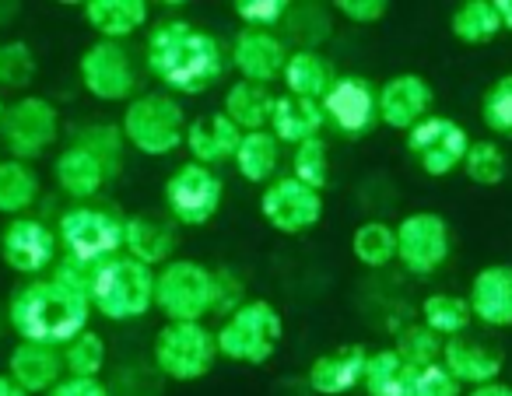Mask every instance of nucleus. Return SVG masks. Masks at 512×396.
Listing matches in <instances>:
<instances>
[{"instance_id": "obj_1", "label": "nucleus", "mask_w": 512, "mask_h": 396, "mask_svg": "<svg viewBox=\"0 0 512 396\" xmlns=\"http://www.w3.org/2000/svg\"><path fill=\"white\" fill-rule=\"evenodd\" d=\"M144 64L169 92L204 95L221 81L228 57L207 29L172 18V22L151 29L148 43H144Z\"/></svg>"}, {"instance_id": "obj_2", "label": "nucleus", "mask_w": 512, "mask_h": 396, "mask_svg": "<svg viewBox=\"0 0 512 396\" xmlns=\"http://www.w3.org/2000/svg\"><path fill=\"white\" fill-rule=\"evenodd\" d=\"M92 319V298L78 284H67L64 277H32L29 284H18L8 298V323L18 340L32 344L64 347L78 333L88 330Z\"/></svg>"}, {"instance_id": "obj_3", "label": "nucleus", "mask_w": 512, "mask_h": 396, "mask_svg": "<svg viewBox=\"0 0 512 396\" xmlns=\"http://www.w3.org/2000/svg\"><path fill=\"white\" fill-rule=\"evenodd\" d=\"M155 277V267L127 253L99 263L88 281L92 312L106 316L109 323H130V319L148 316V309H155Z\"/></svg>"}, {"instance_id": "obj_4", "label": "nucleus", "mask_w": 512, "mask_h": 396, "mask_svg": "<svg viewBox=\"0 0 512 396\" xmlns=\"http://www.w3.org/2000/svg\"><path fill=\"white\" fill-rule=\"evenodd\" d=\"M285 337L281 309L267 298H246L225 323L214 330L218 354L235 365H267Z\"/></svg>"}, {"instance_id": "obj_5", "label": "nucleus", "mask_w": 512, "mask_h": 396, "mask_svg": "<svg viewBox=\"0 0 512 396\" xmlns=\"http://www.w3.org/2000/svg\"><path fill=\"white\" fill-rule=\"evenodd\" d=\"M57 239L67 260L81 263V267H99V263L123 253L127 218H120V214L109 211V207L74 204L60 214Z\"/></svg>"}, {"instance_id": "obj_6", "label": "nucleus", "mask_w": 512, "mask_h": 396, "mask_svg": "<svg viewBox=\"0 0 512 396\" xmlns=\"http://www.w3.org/2000/svg\"><path fill=\"white\" fill-rule=\"evenodd\" d=\"M186 120L183 106L165 92L137 95L123 109L120 130L127 137V148L141 151L148 158H165L186 144Z\"/></svg>"}, {"instance_id": "obj_7", "label": "nucleus", "mask_w": 512, "mask_h": 396, "mask_svg": "<svg viewBox=\"0 0 512 396\" xmlns=\"http://www.w3.org/2000/svg\"><path fill=\"white\" fill-rule=\"evenodd\" d=\"M155 309L165 323H204L214 312V270L197 260H169L155 277Z\"/></svg>"}, {"instance_id": "obj_8", "label": "nucleus", "mask_w": 512, "mask_h": 396, "mask_svg": "<svg viewBox=\"0 0 512 396\" xmlns=\"http://www.w3.org/2000/svg\"><path fill=\"white\" fill-rule=\"evenodd\" d=\"M151 361L172 382H197L218 361V340L204 323H165L151 340Z\"/></svg>"}, {"instance_id": "obj_9", "label": "nucleus", "mask_w": 512, "mask_h": 396, "mask_svg": "<svg viewBox=\"0 0 512 396\" xmlns=\"http://www.w3.org/2000/svg\"><path fill=\"white\" fill-rule=\"evenodd\" d=\"M60 137V113L50 99L43 95H22L4 109V123H0V144L11 151L18 162H36L53 148Z\"/></svg>"}, {"instance_id": "obj_10", "label": "nucleus", "mask_w": 512, "mask_h": 396, "mask_svg": "<svg viewBox=\"0 0 512 396\" xmlns=\"http://www.w3.org/2000/svg\"><path fill=\"white\" fill-rule=\"evenodd\" d=\"M165 207H169L176 225H207L214 214L221 211V197H225V183L214 169L197 162H183L169 179H165Z\"/></svg>"}, {"instance_id": "obj_11", "label": "nucleus", "mask_w": 512, "mask_h": 396, "mask_svg": "<svg viewBox=\"0 0 512 396\" xmlns=\"http://www.w3.org/2000/svg\"><path fill=\"white\" fill-rule=\"evenodd\" d=\"M78 78L85 92L99 102H130L137 99V74L134 60L123 50V43L99 39L78 60Z\"/></svg>"}, {"instance_id": "obj_12", "label": "nucleus", "mask_w": 512, "mask_h": 396, "mask_svg": "<svg viewBox=\"0 0 512 396\" xmlns=\"http://www.w3.org/2000/svg\"><path fill=\"white\" fill-rule=\"evenodd\" d=\"M260 214L281 235H302L320 225L323 218V193L309 190L295 176H278L264 186L260 197Z\"/></svg>"}, {"instance_id": "obj_13", "label": "nucleus", "mask_w": 512, "mask_h": 396, "mask_svg": "<svg viewBox=\"0 0 512 396\" xmlns=\"http://www.w3.org/2000/svg\"><path fill=\"white\" fill-rule=\"evenodd\" d=\"M60 239L46 221L39 218H11L4 235H0V256L15 274L43 277L60 260Z\"/></svg>"}, {"instance_id": "obj_14", "label": "nucleus", "mask_w": 512, "mask_h": 396, "mask_svg": "<svg viewBox=\"0 0 512 396\" xmlns=\"http://www.w3.org/2000/svg\"><path fill=\"white\" fill-rule=\"evenodd\" d=\"M397 260L407 274L428 277L449 260V225L432 211L407 214L397 225Z\"/></svg>"}, {"instance_id": "obj_15", "label": "nucleus", "mask_w": 512, "mask_h": 396, "mask_svg": "<svg viewBox=\"0 0 512 396\" xmlns=\"http://www.w3.org/2000/svg\"><path fill=\"white\" fill-rule=\"evenodd\" d=\"M407 151L418 158V165L428 176H449L456 165H463L470 151V137L460 123L446 116H428L414 130H407Z\"/></svg>"}, {"instance_id": "obj_16", "label": "nucleus", "mask_w": 512, "mask_h": 396, "mask_svg": "<svg viewBox=\"0 0 512 396\" xmlns=\"http://www.w3.org/2000/svg\"><path fill=\"white\" fill-rule=\"evenodd\" d=\"M320 106L334 130H341L344 137H362L379 123V88L358 74H341Z\"/></svg>"}, {"instance_id": "obj_17", "label": "nucleus", "mask_w": 512, "mask_h": 396, "mask_svg": "<svg viewBox=\"0 0 512 396\" xmlns=\"http://www.w3.org/2000/svg\"><path fill=\"white\" fill-rule=\"evenodd\" d=\"M288 46L281 43L274 32H256V29H242L232 39V50H228V64L239 71V81L249 85H271L285 74L288 64Z\"/></svg>"}, {"instance_id": "obj_18", "label": "nucleus", "mask_w": 512, "mask_h": 396, "mask_svg": "<svg viewBox=\"0 0 512 396\" xmlns=\"http://www.w3.org/2000/svg\"><path fill=\"white\" fill-rule=\"evenodd\" d=\"M432 85L421 74H397L379 88V123L390 130H414L432 113Z\"/></svg>"}, {"instance_id": "obj_19", "label": "nucleus", "mask_w": 512, "mask_h": 396, "mask_svg": "<svg viewBox=\"0 0 512 396\" xmlns=\"http://www.w3.org/2000/svg\"><path fill=\"white\" fill-rule=\"evenodd\" d=\"M239 144H242V130L228 120L225 109H218V113H204L197 120H190L183 148L190 151V162L214 169V165L235 162Z\"/></svg>"}, {"instance_id": "obj_20", "label": "nucleus", "mask_w": 512, "mask_h": 396, "mask_svg": "<svg viewBox=\"0 0 512 396\" xmlns=\"http://www.w3.org/2000/svg\"><path fill=\"white\" fill-rule=\"evenodd\" d=\"M365 365H369V351L362 344H344L337 351H327L309 365L306 386L316 396H344L355 386H362Z\"/></svg>"}, {"instance_id": "obj_21", "label": "nucleus", "mask_w": 512, "mask_h": 396, "mask_svg": "<svg viewBox=\"0 0 512 396\" xmlns=\"http://www.w3.org/2000/svg\"><path fill=\"white\" fill-rule=\"evenodd\" d=\"M8 375L25 389V393H50L60 379L67 375L64 351L50 344H32V340H18L8 354Z\"/></svg>"}, {"instance_id": "obj_22", "label": "nucleus", "mask_w": 512, "mask_h": 396, "mask_svg": "<svg viewBox=\"0 0 512 396\" xmlns=\"http://www.w3.org/2000/svg\"><path fill=\"white\" fill-rule=\"evenodd\" d=\"M442 365L453 375L460 386H488L498 382L502 375V354L495 347L481 344V340H467V337H449L442 344Z\"/></svg>"}, {"instance_id": "obj_23", "label": "nucleus", "mask_w": 512, "mask_h": 396, "mask_svg": "<svg viewBox=\"0 0 512 396\" xmlns=\"http://www.w3.org/2000/svg\"><path fill=\"white\" fill-rule=\"evenodd\" d=\"M467 302H470L474 319H481L484 326H495V330L512 326V267L509 263H495V267L477 270Z\"/></svg>"}, {"instance_id": "obj_24", "label": "nucleus", "mask_w": 512, "mask_h": 396, "mask_svg": "<svg viewBox=\"0 0 512 396\" xmlns=\"http://www.w3.org/2000/svg\"><path fill=\"white\" fill-rule=\"evenodd\" d=\"M53 176H57L60 190H64L71 200H78V204L99 197V190L109 183L106 165H102L92 151H85L74 141L57 155V162H53Z\"/></svg>"}, {"instance_id": "obj_25", "label": "nucleus", "mask_w": 512, "mask_h": 396, "mask_svg": "<svg viewBox=\"0 0 512 396\" xmlns=\"http://www.w3.org/2000/svg\"><path fill=\"white\" fill-rule=\"evenodd\" d=\"M323 127H327V116H323L320 102L295 99V95H288V92L274 99L271 123H267V130H271V134L278 137L281 144H292V148H299V144L320 137Z\"/></svg>"}, {"instance_id": "obj_26", "label": "nucleus", "mask_w": 512, "mask_h": 396, "mask_svg": "<svg viewBox=\"0 0 512 396\" xmlns=\"http://www.w3.org/2000/svg\"><path fill=\"white\" fill-rule=\"evenodd\" d=\"M151 18L148 0H88L85 22L109 43H123L141 32Z\"/></svg>"}, {"instance_id": "obj_27", "label": "nucleus", "mask_w": 512, "mask_h": 396, "mask_svg": "<svg viewBox=\"0 0 512 396\" xmlns=\"http://www.w3.org/2000/svg\"><path fill=\"white\" fill-rule=\"evenodd\" d=\"M123 253L148 263V267H165L172 260V253H176V225H169L162 218H151V214L127 218Z\"/></svg>"}, {"instance_id": "obj_28", "label": "nucleus", "mask_w": 512, "mask_h": 396, "mask_svg": "<svg viewBox=\"0 0 512 396\" xmlns=\"http://www.w3.org/2000/svg\"><path fill=\"white\" fill-rule=\"evenodd\" d=\"M281 81H285L288 95H295V99L323 102V95L334 88L337 78H334V67H330V60L323 57V53H316L313 46H302V50H295L292 57H288Z\"/></svg>"}, {"instance_id": "obj_29", "label": "nucleus", "mask_w": 512, "mask_h": 396, "mask_svg": "<svg viewBox=\"0 0 512 396\" xmlns=\"http://www.w3.org/2000/svg\"><path fill=\"white\" fill-rule=\"evenodd\" d=\"M281 165V141L271 130H253V134H242V144L235 151V169L246 183L267 186L274 183V172Z\"/></svg>"}, {"instance_id": "obj_30", "label": "nucleus", "mask_w": 512, "mask_h": 396, "mask_svg": "<svg viewBox=\"0 0 512 396\" xmlns=\"http://www.w3.org/2000/svg\"><path fill=\"white\" fill-rule=\"evenodd\" d=\"M271 88L267 85H249V81H235L225 92V116L242 130V134H253V130H267L274 109Z\"/></svg>"}, {"instance_id": "obj_31", "label": "nucleus", "mask_w": 512, "mask_h": 396, "mask_svg": "<svg viewBox=\"0 0 512 396\" xmlns=\"http://www.w3.org/2000/svg\"><path fill=\"white\" fill-rule=\"evenodd\" d=\"M39 193H43V183H39V172L29 162H18V158L0 162V214L25 218L29 207L39 200Z\"/></svg>"}, {"instance_id": "obj_32", "label": "nucleus", "mask_w": 512, "mask_h": 396, "mask_svg": "<svg viewBox=\"0 0 512 396\" xmlns=\"http://www.w3.org/2000/svg\"><path fill=\"white\" fill-rule=\"evenodd\" d=\"M414 375H418V368H411L390 347V351L369 354L362 386L369 396H414Z\"/></svg>"}, {"instance_id": "obj_33", "label": "nucleus", "mask_w": 512, "mask_h": 396, "mask_svg": "<svg viewBox=\"0 0 512 396\" xmlns=\"http://www.w3.org/2000/svg\"><path fill=\"white\" fill-rule=\"evenodd\" d=\"M449 29L467 46H484V43H491V39H498L502 22H498L495 0H467V4H460L453 22H449Z\"/></svg>"}, {"instance_id": "obj_34", "label": "nucleus", "mask_w": 512, "mask_h": 396, "mask_svg": "<svg viewBox=\"0 0 512 396\" xmlns=\"http://www.w3.org/2000/svg\"><path fill=\"white\" fill-rule=\"evenodd\" d=\"M351 253L369 270L386 267V263L397 260V228L386 225V221H365L351 235Z\"/></svg>"}, {"instance_id": "obj_35", "label": "nucleus", "mask_w": 512, "mask_h": 396, "mask_svg": "<svg viewBox=\"0 0 512 396\" xmlns=\"http://www.w3.org/2000/svg\"><path fill=\"white\" fill-rule=\"evenodd\" d=\"M474 312H470V302L460 295H428L421 302V323L428 326L439 337H463V330L470 326Z\"/></svg>"}, {"instance_id": "obj_36", "label": "nucleus", "mask_w": 512, "mask_h": 396, "mask_svg": "<svg viewBox=\"0 0 512 396\" xmlns=\"http://www.w3.org/2000/svg\"><path fill=\"white\" fill-rule=\"evenodd\" d=\"M74 144H81L85 151H92L102 165H106L109 179H116L123 172V151H127V137L113 123H88L74 134Z\"/></svg>"}, {"instance_id": "obj_37", "label": "nucleus", "mask_w": 512, "mask_h": 396, "mask_svg": "<svg viewBox=\"0 0 512 396\" xmlns=\"http://www.w3.org/2000/svg\"><path fill=\"white\" fill-rule=\"evenodd\" d=\"M64 351V368L67 375H74V379H99L102 368H106V340H102V333L95 330H85L78 333V337L71 340V344L60 347Z\"/></svg>"}, {"instance_id": "obj_38", "label": "nucleus", "mask_w": 512, "mask_h": 396, "mask_svg": "<svg viewBox=\"0 0 512 396\" xmlns=\"http://www.w3.org/2000/svg\"><path fill=\"white\" fill-rule=\"evenodd\" d=\"M292 176L299 183H306L309 190L323 193L330 183V151H327V141L323 137H313V141L299 144L292 151Z\"/></svg>"}, {"instance_id": "obj_39", "label": "nucleus", "mask_w": 512, "mask_h": 396, "mask_svg": "<svg viewBox=\"0 0 512 396\" xmlns=\"http://www.w3.org/2000/svg\"><path fill=\"white\" fill-rule=\"evenodd\" d=\"M393 351H397L411 368H428V365H435V361H442V337L428 330L425 323H414L397 333Z\"/></svg>"}, {"instance_id": "obj_40", "label": "nucleus", "mask_w": 512, "mask_h": 396, "mask_svg": "<svg viewBox=\"0 0 512 396\" xmlns=\"http://www.w3.org/2000/svg\"><path fill=\"white\" fill-rule=\"evenodd\" d=\"M36 53L22 39L0 43V88H29L36 81Z\"/></svg>"}, {"instance_id": "obj_41", "label": "nucleus", "mask_w": 512, "mask_h": 396, "mask_svg": "<svg viewBox=\"0 0 512 396\" xmlns=\"http://www.w3.org/2000/svg\"><path fill=\"white\" fill-rule=\"evenodd\" d=\"M463 172H467V179L477 186H498L505 179V172H509V162H505L498 144L477 141V144H470L467 158H463Z\"/></svg>"}, {"instance_id": "obj_42", "label": "nucleus", "mask_w": 512, "mask_h": 396, "mask_svg": "<svg viewBox=\"0 0 512 396\" xmlns=\"http://www.w3.org/2000/svg\"><path fill=\"white\" fill-rule=\"evenodd\" d=\"M235 18L242 22V29L256 32H271L274 25L288 22L292 15V4L288 0H235Z\"/></svg>"}, {"instance_id": "obj_43", "label": "nucleus", "mask_w": 512, "mask_h": 396, "mask_svg": "<svg viewBox=\"0 0 512 396\" xmlns=\"http://www.w3.org/2000/svg\"><path fill=\"white\" fill-rule=\"evenodd\" d=\"M481 116L488 123V130L495 134H512V74L498 78L491 85V92L484 95V106H481Z\"/></svg>"}, {"instance_id": "obj_44", "label": "nucleus", "mask_w": 512, "mask_h": 396, "mask_svg": "<svg viewBox=\"0 0 512 396\" xmlns=\"http://www.w3.org/2000/svg\"><path fill=\"white\" fill-rule=\"evenodd\" d=\"M414 396H460V382L446 372L442 361L428 368H418L414 375Z\"/></svg>"}, {"instance_id": "obj_45", "label": "nucleus", "mask_w": 512, "mask_h": 396, "mask_svg": "<svg viewBox=\"0 0 512 396\" xmlns=\"http://www.w3.org/2000/svg\"><path fill=\"white\" fill-rule=\"evenodd\" d=\"M242 302H246V295H242L239 277H235L232 270H214V312L232 316Z\"/></svg>"}, {"instance_id": "obj_46", "label": "nucleus", "mask_w": 512, "mask_h": 396, "mask_svg": "<svg viewBox=\"0 0 512 396\" xmlns=\"http://www.w3.org/2000/svg\"><path fill=\"white\" fill-rule=\"evenodd\" d=\"M334 8H337V15L355 25H376L386 18L390 4H386V0H337Z\"/></svg>"}, {"instance_id": "obj_47", "label": "nucleus", "mask_w": 512, "mask_h": 396, "mask_svg": "<svg viewBox=\"0 0 512 396\" xmlns=\"http://www.w3.org/2000/svg\"><path fill=\"white\" fill-rule=\"evenodd\" d=\"M46 396H113V393H109V386L102 379H74V375H64Z\"/></svg>"}, {"instance_id": "obj_48", "label": "nucleus", "mask_w": 512, "mask_h": 396, "mask_svg": "<svg viewBox=\"0 0 512 396\" xmlns=\"http://www.w3.org/2000/svg\"><path fill=\"white\" fill-rule=\"evenodd\" d=\"M467 396H512V386H505V382H488V386L470 389Z\"/></svg>"}, {"instance_id": "obj_49", "label": "nucleus", "mask_w": 512, "mask_h": 396, "mask_svg": "<svg viewBox=\"0 0 512 396\" xmlns=\"http://www.w3.org/2000/svg\"><path fill=\"white\" fill-rule=\"evenodd\" d=\"M498 22H502L505 32H512V0H495Z\"/></svg>"}, {"instance_id": "obj_50", "label": "nucleus", "mask_w": 512, "mask_h": 396, "mask_svg": "<svg viewBox=\"0 0 512 396\" xmlns=\"http://www.w3.org/2000/svg\"><path fill=\"white\" fill-rule=\"evenodd\" d=\"M0 396H29V393H25V389L18 386V382L11 379L8 372H4V375H0Z\"/></svg>"}, {"instance_id": "obj_51", "label": "nucleus", "mask_w": 512, "mask_h": 396, "mask_svg": "<svg viewBox=\"0 0 512 396\" xmlns=\"http://www.w3.org/2000/svg\"><path fill=\"white\" fill-rule=\"evenodd\" d=\"M15 15H18V4H0V29L15 22Z\"/></svg>"}, {"instance_id": "obj_52", "label": "nucleus", "mask_w": 512, "mask_h": 396, "mask_svg": "<svg viewBox=\"0 0 512 396\" xmlns=\"http://www.w3.org/2000/svg\"><path fill=\"white\" fill-rule=\"evenodd\" d=\"M4 109H8V106H4V99H0V123H4Z\"/></svg>"}, {"instance_id": "obj_53", "label": "nucleus", "mask_w": 512, "mask_h": 396, "mask_svg": "<svg viewBox=\"0 0 512 396\" xmlns=\"http://www.w3.org/2000/svg\"><path fill=\"white\" fill-rule=\"evenodd\" d=\"M0 162H4V158H0Z\"/></svg>"}]
</instances>
